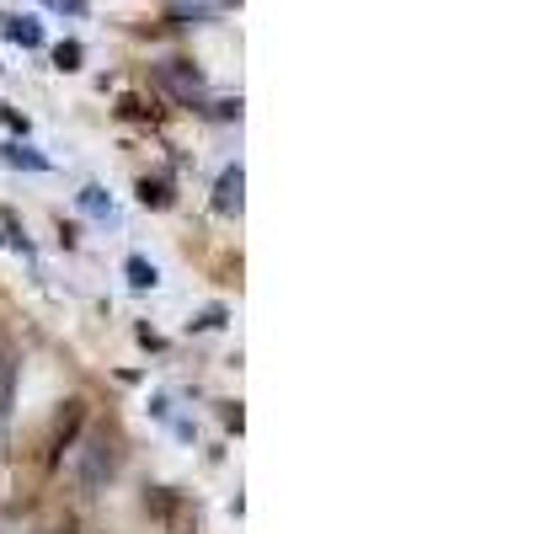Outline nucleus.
<instances>
[{
	"label": "nucleus",
	"instance_id": "11",
	"mask_svg": "<svg viewBox=\"0 0 534 534\" xmlns=\"http://www.w3.org/2000/svg\"><path fill=\"white\" fill-rule=\"evenodd\" d=\"M43 6L65 11V17H86V0H43Z\"/></svg>",
	"mask_w": 534,
	"mask_h": 534
},
{
	"label": "nucleus",
	"instance_id": "1",
	"mask_svg": "<svg viewBox=\"0 0 534 534\" xmlns=\"http://www.w3.org/2000/svg\"><path fill=\"white\" fill-rule=\"evenodd\" d=\"M113 470H118V449H113V438H107V433H97L86 444V454H81V481L86 486H102Z\"/></svg>",
	"mask_w": 534,
	"mask_h": 534
},
{
	"label": "nucleus",
	"instance_id": "2",
	"mask_svg": "<svg viewBox=\"0 0 534 534\" xmlns=\"http://www.w3.org/2000/svg\"><path fill=\"white\" fill-rule=\"evenodd\" d=\"M11 401H17V358L0 342V460L11 449Z\"/></svg>",
	"mask_w": 534,
	"mask_h": 534
},
{
	"label": "nucleus",
	"instance_id": "6",
	"mask_svg": "<svg viewBox=\"0 0 534 534\" xmlns=\"http://www.w3.org/2000/svg\"><path fill=\"white\" fill-rule=\"evenodd\" d=\"M6 33H11V38H17V43H22V49H38V43H43V27H38V22H27V17H22V22H11V27H6Z\"/></svg>",
	"mask_w": 534,
	"mask_h": 534
},
{
	"label": "nucleus",
	"instance_id": "8",
	"mask_svg": "<svg viewBox=\"0 0 534 534\" xmlns=\"http://www.w3.org/2000/svg\"><path fill=\"white\" fill-rule=\"evenodd\" d=\"M139 203H150V209H166V203H171L166 182H139Z\"/></svg>",
	"mask_w": 534,
	"mask_h": 534
},
{
	"label": "nucleus",
	"instance_id": "3",
	"mask_svg": "<svg viewBox=\"0 0 534 534\" xmlns=\"http://www.w3.org/2000/svg\"><path fill=\"white\" fill-rule=\"evenodd\" d=\"M214 209L219 214H241L246 209V171L241 166H225L214 182Z\"/></svg>",
	"mask_w": 534,
	"mask_h": 534
},
{
	"label": "nucleus",
	"instance_id": "10",
	"mask_svg": "<svg viewBox=\"0 0 534 534\" xmlns=\"http://www.w3.org/2000/svg\"><path fill=\"white\" fill-rule=\"evenodd\" d=\"M54 65H59V70H81V43H59V49H54Z\"/></svg>",
	"mask_w": 534,
	"mask_h": 534
},
{
	"label": "nucleus",
	"instance_id": "9",
	"mask_svg": "<svg viewBox=\"0 0 534 534\" xmlns=\"http://www.w3.org/2000/svg\"><path fill=\"white\" fill-rule=\"evenodd\" d=\"M129 284H134V289H150V284H155V267H150L145 257H129Z\"/></svg>",
	"mask_w": 534,
	"mask_h": 534
},
{
	"label": "nucleus",
	"instance_id": "5",
	"mask_svg": "<svg viewBox=\"0 0 534 534\" xmlns=\"http://www.w3.org/2000/svg\"><path fill=\"white\" fill-rule=\"evenodd\" d=\"M81 417H86V406L81 401H70V412L59 417V433H54V449H65L70 438H75V428H81Z\"/></svg>",
	"mask_w": 534,
	"mask_h": 534
},
{
	"label": "nucleus",
	"instance_id": "4",
	"mask_svg": "<svg viewBox=\"0 0 534 534\" xmlns=\"http://www.w3.org/2000/svg\"><path fill=\"white\" fill-rule=\"evenodd\" d=\"M166 81L177 86L182 97H193V91H203V75H198V70H187L182 59H177V65H166Z\"/></svg>",
	"mask_w": 534,
	"mask_h": 534
},
{
	"label": "nucleus",
	"instance_id": "7",
	"mask_svg": "<svg viewBox=\"0 0 534 534\" xmlns=\"http://www.w3.org/2000/svg\"><path fill=\"white\" fill-rule=\"evenodd\" d=\"M0 155H6V161H11V166H27V171H43V166H49V161H43V155H33V150H22V145H6V150H0Z\"/></svg>",
	"mask_w": 534,
	"mask_h": 534
}]
</instances>
